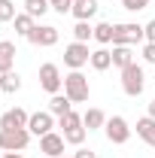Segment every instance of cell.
Returning <instances> with one entry per match:
<instances>
[{
  "label": "cell",
  "instance_id": "obj_32",
  "mask_svg": "<svg viewBox=\"0 0 155 158\" xmlns=\"http://www.w3.org/2000/svg\"><path fill=\"white\" fill-rule=\"evenodd\" d=\"M0 158H24V155H21V152H3Z\"/></svg>",
  "mask_w": 155,
  "mask_h": 158
},
{
  "label": "cell",
  "instance_id": "obj_17",
  "mask_svg": "<svg viewBox=\"0 0 155 158\" xmlns=\"http://www.w3.org/2000/svg\"><path fill=\"white\" fill-rule=\"evenodd\" d=\"M88 64L94 67L97 73H103V70L113 67V52H110V49H97V52H91V61H88Z\"/></svg>",
  "mask_w": 155,
  "mask_h": 158
},
{
  "label": "cell",
  "instance_id": "obj_26",
  "mask_svg": "<svg viewBox=\"0 0 155 158\" xmlns=\"http://www.w3.org/2000/svg\"><path fill=\"white\" fill-rule=\"evenodd\" d=\"M15 15H19L15 12V3L12 0H0V21H12Z\"/></svg>",
  "mask_w": 155,
  "mask_h": 158
},
{
  "label": "cell",
  "instance_id": "obj_31",
  "mask_svg": "<svg viewBox=\"0 0 155 158\" xmlns=\"http://www.w3.org/2000/svg\"><path fill=\"white\" fill-rule=\"evenodd\" d=\"M143 31H146V43H155V19L149 24H143Z\"/></svg>",
  "mask_w": 155,
  "mask_h": 158
},
{
  "label": "cell",
  "instance_id": "obj_29",
  "mask_svg": "<svg viewBox=\"0 0 155 158\" xmlns=\"http://www.w3.org/2000/svg\"><path fill=\"white\" fill-rule=\"evenodd\" d=\"M143 61L146 64H155V43H146L143 46Z\"/></svg>",
  "mask_w": 155,
  "mask_h": 158
},
{
  "label": "cell",
  "instance_id": "obj_12",
  "mask_svg": "<svg viewBox=\"0 0 155 158\" xmlns=\"http://www.w3.org/2000/svg\"><path fill=\"white\" fill-rule=\"evenodd\" d=\"M70 15H73L76 21H91L97 15V0H73Z\"/></svg>",
  "mask_w": 155,
  "mask_h": 158
},
{
  "label": "cell",
  "instance_id": "obj_4",
  "mask_svg": "<svg viewBox=\"0 0 155 158\" xmlns=\"http://www.w3.org/2000/svg\"><path fill=\"white\" fill-rule=\"evenodd\" d=\"M27 143H31V131H27V128L0 131V149H3V152H21Z\"/></svg>",
  "mask_w": 155,
  "mask_h": 158
},
{
  "label": "cell",
  "instance_id": "obj_34",
  "mask_svg": "<svg viewBox=\"0 0 155 158\" xmlns=\"http://www.w3.org/2000/svg\"><path fill=\"white\" fill-rule=\"evenodd\" d=\"M58 158H73V155H58Z\"/></svg>",
  "mask_w": 155,
  "mask_h": 158
},
{
  "label": "cell",
  "instance_id": "obj_33",
  "mask_svg": "<svg viewBox=\"0 0 155 158\" xmlns=\"http://www.w3.org/2000/svg\"><path fill=\"white\" fill-rule=\"evenodd\" d=\"M149 116H152V118H155V98H152V100H149Z\"/></svg>",
  "mask_w": 155,
  "mask_h": 158
},
{
  "label": "cell",
  "instance_id": "obj_30",
  "mask_svg": "<svg viewBox=\"0 0 155 158\" xmlns=\"http://www.w3.org/2000/svg\"><path fill=\"white\" fill-rule=\"evenodd\" d=\"M73 158H97V152H91V149H85V146H76V152H73Z\"/></svg>",
  "mask_w": 155,
  "mask_h": 158
},
{
  "label": "cell",
  "instance_id": "obj_27",
  "mask_svg": "<svg viewBox=\"0 0 155 158\" xmlns=\"http://www.w3.org/2000/svg\"><path fill=\"white\" fill-rule=\"evenodd\" d=\"M146 6H149V0H122V9H128V12H140Z\"/></svg>",
  "mask_w": 155,
  "mask_h": 158
},
{
  "label": "cell",
  "instance_id": "obj_14",
  "mask_svg": "<svg viewBox=\"0 0 155 158\" xmlns=\"http://www.w3.org/2000/svg\"><path fill=\"white\" fill-rule=\"evenodd\" d=\"M137 137L143 140L146 146H152V149H155V118L152 116L137 118Z\"/></svg>",
  "mask_w": 155,
  "mask_h": 158
},
{
  "label": "cell",
  "instance_id": "obj_1",
  "mask_svg": "<svg viewBox=\"0 0 155 158\" xmlns=\"http://www.w3.org/2000/svg\"><path fill=\"white\" fill-rule=\"evenodd\" d=\"M64 94L73 100V103H85L88 94H91V85H88V76L82 70H70L64 76Z\"/></svg>",
  "mask_w": 155,
  "mask_h": 158
},
{
  "label": "cell",
  "instance_id": "obj_7",
  "mask_svg": "<svg viewBox=\"0 0 155 158\" xmlns=\"http://www.w3.org/2000/svg\"><path fill=\"white\" fill-rule=\"evenodd\" d=\"M91 61V52H88V43H70L67 49H64V64L70 67V70H82L85 64Z\"/></svg>",
  "mask_w": 155,
  "mask_h": 158
},
{
  "label": "cell",
  "instance_id": "obj_21",
  "mask_svg": "<svg viewBox=\"0 0 155 158\" xmlns=\"http://www.w3.org/2000/svg\"><path fill=\"white\" fill-rule=\"evenodd\" d=\"M49 9H52V6H49V0H24V12H27V15H34V19H43Z\"/></svg>",
  "mask_w": 155,
  "mask_h": 158
},
{
  "label": "cell",
  "instance_id": "obj_22",
  "mask_svg": "<svg viewBox=\"0 0 155 158\" xmlns=\"http://www.w3.org/2000/svg\"><path fill=\"white\" fill-rule=\"evenodd\" d=\"M113 27H116V24H110V21L94 24V40H97V43H103V46H107V43H113Z\"/></svg>",
  "mask_w": 155,
  "mask_h": 158
},
{
  "label": "cell",
  "instance_id": "obj_6",
  "mask_svg": "<svg viewBox=\"0 0 155 158\" xmlns=\"http://www.w3.org/2000/svg\"><path fill=\"white\" fill-rule=\"evenodd\" d=\"M103 134H107V140H110L113 146H125V143L131 140V128H128V122L122 116H113V118H107Z\"/></svg>",
  "mask_w": 155,
  "mask_h": 158
},
{
  "label": "cell",
  "instance_id": "obj_20",
  "mask_svg": "<svg viewBox=\"0 0 155 158\" xmlns=\"http://www.w3.org/2000/svg\"><path fill=\"white\" fill-rule=\"evenodd\" d=\"M12 21H15V34H19V37H27V34L34 31V24H37L34 15H27V12H19Z\"/></svg>",
  "mask_w": 155,
  "mask_h": 158
},
{
  "label": "cell",
  "instance_id": "obj_25",
  "mask_svg": "<svg viewBox=\"0 0 155 158\" xmlns=\"http://www.w3.org/2000/svg\"><path fill=\"white\" fill-rule=\"evenodd\" d=\"M79 125H82V116H79V113H73V110H70L67 116H61V118H58L61 134H64V131H70V128H79Z\"/></svg>",
  "mask_w": 155,
  "mask_h": 158
},
{
  "label": "cell",
  "instance_id": "obj_11",
  "mask_svg": "<svg viewBox=\"0 0 155 158\" xmlns=\"http://www.w3.org/2000/svg\"><path fill=\"white\" fill-rule=\"evenodd\" d=\"M27 113L21 110V106H12V110H6L3 116H0V131H9V128H27Z\"/></svg>",
  "mask_w": 155,
  "mask_h": 158
},
{
  "label": "cell",
  "instance_id": "obj_28",
  "mask_svg": "<svg viewBox=\"0 0 155 158\" xmlns=\"http://www.w3.org/2000/svg\"><path fill=\"white\" fill-rule=\"evenodd\" d=\"M49 6H52L55 12L64 15V12H70V9H73V0H49Z\"/></svg>",
  "mask_w": 155,
  "mask_h": 158
},
{
  "label": "cell",
  "instance_id": "obj_3",
  "mask_svg": "<svg viewBox=\"0 0 155 158\" xmlns=\"http://www.w3.org/2000/svg\"><path fill=\"white\" fill-rule=\"evenodd\" d=\"M143 40H146V31L137 21H128V24H116L113 27V46H137Z\"/></svg>",
  "mask_w": 155,
  "mask_h": 158
},
{
  "label": "cell",
  "instance_id": "obj_15",
  "mask_svg": "<svg viewBox=\"0 0 155 158\" xmlns=\"http://www.w3.org/2000/svg\"><path fill=\"white\" fill-rule=\"evenodd\" d=\"M70 110H73V100L67 98V94H52V100H49V113H52V116H67V113H70Z\"/></svg>",
  "mask_w": 155,
  "mask_h": 158
},
{
  "label": "cell",
  "instance_id": "obj_18",
  "mask_svg": "<svg viewBox=\"0 0 155 158\" xmlns=\"http://www.w3.org/2000/svg\"><path fill=\"white\" fill-rule=\"evenodd\" d=\"M128 64H134V52H131V46H113V67L125 70Z\"/></svg>",
  "mask_w": 155,
  "mask_h": 158
},
{
  "label": "cell",
  "instance_id": "obj_24",
  "mask_svg": "<svg viewBox=\"0 0 155 158\" xmlns=\"http://www.w3.org/2000/svg\"><path fill=\"white\" fill-rule=\"evenodd\" d=\"M73 37H76V43H88V40L94 37V27H91L88 21H76V27H73Z\"/></svg>",
  "mask_w": 155,
  "mask_h": 158
},
{
  "label": "cell",
  "instance_id": "obj_9",
  "mask_svg": "<svg viewBox=\"0 0 155 158\" xmlns=\"http://www.w3.org/2000/svg\"><path fill=\"white\" fill-rule=\"evenodd\" d=\"M27 131L37 134V137L52 134V131H55V116H52L49 110H46V113H31V118H27Z\"/></svg>",
  "mask_w": 155,
  "mask_h": 158
},
{
  "label": "cell",
  "instance_id": "obj_23",
  "mask_svg": "<svg viewBox=\"0 0 155 158\" xmlns=\"http://www.w3.org/2000/svg\"><path fill=\"white\" fill-rule=\"evenodd\" d=\"M85 134H88V128H85V125H79V128L64 131V140H67L70 146H82V143H85Z\"/></svg>",
  "mask_w": 155,
  "mask_h": 158
},
{
  "label": "cell",
  "instance_id": "obj_13",
  "mask_svg": "<svg viewBox=\"0 0 155 158\" xmlns=\"http://www.w3.org/2000/svg\"><path fill=\"white\" fill-rule=\"evenodd\" d=\"M15 43H9V40H0V73H9L12 67H15Z\"/></svg>",
  "mask_w": 155,
  "mask_h": 158
},
{
  "label": "cell",
  "instance_id": "obj_8",
  "mask_svg": "<svg viewBox=\"0 0 155 158\" xmlns=\"http://www.w3.org/2000/svg\"><path fill=\"white\" fill-rule=\"evenodd\" d=\"M27 40H31V46L49 49V46L58 43V27H52V24H34V31L27 34Z\"/></svg>",
  "mask_w": 155,
  "mask_h": 158
},
{
  "label": "cell",
  "instance_id": "obj_5",
  "mask_svg": "<svg viewBox=\"0 0 155 158\" xmlns=\"http://www.w3.org/2000/svg\"><path fill=\"white\" fill-rule=\"evenodd\" d=\"M40 88L49 91V94H61L64 76H61L58 64H40Z\"/></svg>",
  "mask_w": 155,
  "mask_h": 158
},
{
  "label": "cell",
  "instance_id": "obj_16",
  "mask_svg": "<svg viewBox=\"0 0 155 158\" xmlns=\"http://www.w3.org/2000/svg\"><path fill=\"white\" fill-rule=\"evenodd\" d=\"M82 125H85L88 131H97V128H103V125H107V113H103V110H97V106H91V110H85Z\"/></svg>",
  "mask_w": 155,
  "mask_h": 158
},
{
  "label": "cell",
  "instance_id": "obj_2",
  "mask_svg": "<svg viewBox=\"0 0 155 158\" xmlns=\"http://www.w3.org/2000/svg\"><path fill=\"white\" fill-rule=\"evenodd\" d=\"M143 88H146V73H143V67L134 61V64H128V67L122 70V91H125L128 98H140Z\"/></svg>",
  "mask_w": 155,
  "mask_h": 158
},
{
  "label": "cell",
  "instance_id": "obj_19",
  "mask_svg": "<svg viewBox=\"0 0 155 158\" xmlns=\"http://www.w3.org/2000/svg\"><path fill=\"white\" fill-rule=\"evenodd\" d=\"M21 88V76L15 70H9V73H0V91H6V94H15Z\"/></svg>",
  "mask_w": 155,
  "mask_h": 158
},
{
  "label": "cell",
  "instance_id": "obj_10",
  "mask_svg": "<svg viewBox=\"0 0 155 158\" xmlns=\"http://www.w3.org/2000/svg\"><path fill=\"white\" fill-rule=\"evenodd\" d=\"M64 134H46V137H40V152L43 155H49V158H58V155H64Z\"/></svg>",
  "mask_w": 155,
  "mask_h": 158
}]
</instances>
